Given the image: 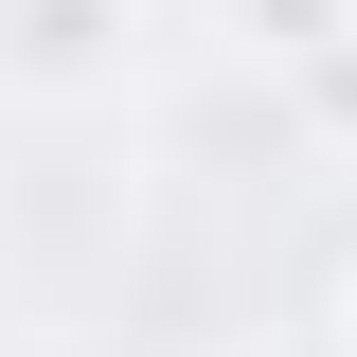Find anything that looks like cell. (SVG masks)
Returning <instances> with one entry per match:
<instances>
[{"label":"cell","mask_w":357,"mask_h":357,"mask_svg":"<svg viewBox=\"0 0 357 357\" xmlns=\"http://www.w3.org/2000/svg\"><path fill=\"white\" fill-rule=\"evenodd\" d=\"M0 54H18L36 89H89L107 54H126V0H18V18H0Z\"/></svg>","instance_id":"1"},{"label":"cell","mask_w":357,"mask_h":357,"mask_svg":"<svg viewBox=\"0 0 357 357\" xmlns=\"http://www.w3.org/2000/svg\"><path fill=\"white\" fill-rule=\"evenodd\" d=\"M250 36L268 54H321V36H357V0H250Z\"/></svg>","instance_id":"2"}]
</instances>
